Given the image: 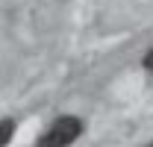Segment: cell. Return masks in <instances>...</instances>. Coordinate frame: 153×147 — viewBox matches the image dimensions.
Listing matches in <instances>:
<instances>
[{"label":"cell","instance_id":"1","mask_svg":"<svg viewBox=\"0 0 153 147\" xmlns=\"http://www.w3.org/2000/svg\"><path fill=\"white\" fill-rule=\"evenodd\" d=\"M79 135H82V121L74 115H62L41 132L36 147H71Z\"/></svg>","mask_w":153,"mask_h":147},{"label":"cell","instance_id":"2","mask_svg":"<svg viewBox=\"0 0 153 147\" xmlns=\"http://www.w3.org/2000/svg\"><path fill=\"white\" fill-rule=\"evenodd\" d=\"M12 135H15V121H12V118H3V121H0V147L9 144Z\"/></svg>","mask_w":153,"mask_h":147},{"label":"cell","instance_id":"3","mask_svg":"<svg viewBox=\"0 0 153 147\" xmlns=\"http://www.w3.org/2000/svg\"><path fill=\"white\" fill-rule=\"evenodd\" d=\"M144 68H150V71H153V50L144 56Z\"/></svg>","mask_w":153,"mask_h":147},{"label":"cell","instance_id":"4","mask_svg":"<svg viewBox=\"0 0 153 147\" xmlns=\"http://www.w3.org/2000/svg\"><path fill=\"white\" fill-rule=\"evenodd\" d=\"M147 147H153V141H150V144H147Z\"/></svg>","mask_w":153,"mask_h":147}]
</instances>
